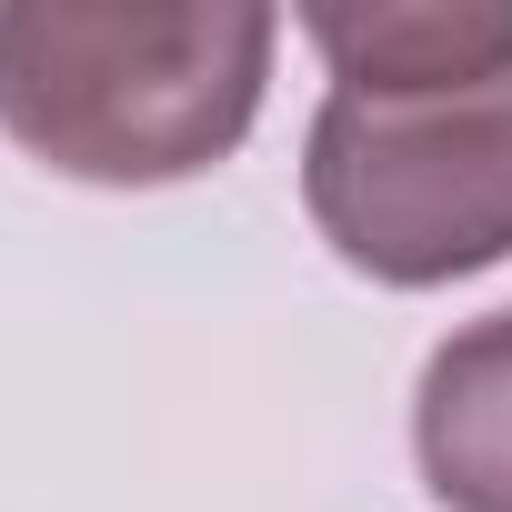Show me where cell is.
Returning <instances> with one entry per match:
<instances>
[{
  "label": "cell",
  "instance_id": "cell-1",
  "mask_svg": "<svg viewBox=\"0 0 512 512\" xmlns=\"http://www.w3.org/2000/svg\"><path fill=\"white\" fill-rule=\"evenodd\" d=\"M272 51L262 0H0V131L61 181L161 191L251 141Z\"/></svg>",
  "mask_w": 512,
  "mask_h": 512
},
{
  "label": "cell",
  "instance_id": "cell-2",
  "mask_svg": "<svg viewBox=\"0 0 512 512\" xmlns=\"http://www.w3.org/2000/svg\"><path fill=\"white\" fill-rule=\"evenodd\" d=\"M312 231L382 292L512 262V61L442 81H332L302 141Z\"/></svg>",
  "mask_w": 512,
  "mask_h": 512
},
{
  "label": "cell",
  "instance_id": "cell-3",
  "mask_svg": "<svg viewBox=\"0 0 512 512\" xmlns=\"http://www.w3.org/2000/svg\"><path fill=\"white\" fill-rule=\"evenodd\" d=\"M412 462L442 512H512V312L432 342L412 382Z\"/></svg>",
  "mask_w": 512,
  "mask_h": 512
},
{
  "label": "cell",
  "instance_id": "cell-4",
  "mask_svg": "<svg viewBox=\"0 0 512 512\" xmlns=\"http://www.w3.org/2000/svg\"><path fill=\"white\" fill-rule=\"evenodd\" d=\"M302 41L332 81H442L512 61V0H312Z\"/></svg>",
  "mask_w": 512,
  "mask_h": 512
}]
</instances>
